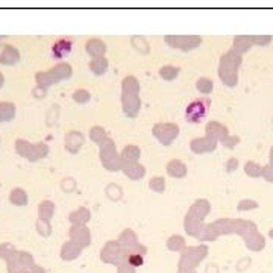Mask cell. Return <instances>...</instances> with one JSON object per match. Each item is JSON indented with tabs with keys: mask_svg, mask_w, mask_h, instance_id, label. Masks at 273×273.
Segmentation results:
<instances>
[{
	"mask_svg": "<svg viewBox=\"0 0 273 273\" xmlns=\"http://www.w3.org/2000/svg\"><path fill=\"white\" fill-rule=\"evenodd\" d=\"M208 107H210V100H207V99H197V100L191 102L187 107V113H185L187 120L193 122V123H199L207 116Z\"/></svg>",
	"mask_w": 273,
	"mask_h": 273,
	"instance_id": "cell-1",
	"label": "cell"
},
{
	"mask_svg": "<svg viewBox=\"0 0 273 273\" xmlns=\"http://www.w3.org/2000/svg\"><path fill=\"white\" fill-rule=\"evenodd\" d=\"M73 49V43L70 38H59L52 46V56L55 59H62L65 55H69Z\"/></svg>",
	"mask_w": 273,
	"mask_h": 273,
	"instance_id": "cell-2",
	"label": "cell"
},
{
	"mask_svg": "<svg viewBox=\"0 0 273 273\" xmlns=\"http://www.w3.org/2000/svg\"><path fill=\"white\" fill-rule=\"evenodd\" d=\"M248 246H249L251 249H254V251H260V249L264 248V238H263L261 235L255 234L254 237L248 238Z\"/></svg>",
	"mask_w": 273,
	"mask_h": 273,
	"instance_id": "cell-3",
	"label": "cell"
},
{
	"mask_svg": "<svg viewBox=\"0 0 273 273\" xmlns=\"http://www.w3.org/2000/svg\"><path fill=\"white\" fill-rule=\"evenodd\" d=\"M246 172H248L249 175H252V176H258V175L261 173V168H260L257 164H254V162H248V164H246Z\"/></svg>",
	"mask_w": 273,
	"mask_h": 273,
	"instance_id": "cell-4",
	"label": "cell"
},
{
	"mask_svg": "<svg viewBox=\"0 0 273 273\" xmlns=\"http://www.w3.org/2000/svg\"><path fill=\"white\" fill-rule=\"evenodd\" d=\"M128 261H129V264H132V266H141V264H143V257H140V255H131Z\"/></svg>",
	"mask_w": 273,
	"mask_h": 273,
	"instance_id": "cell-5",
	"label": "cell"
},
{
	"mask_svg": "<svg viewBox=\"0 0 273 273\" xmlns=\"http://www.w3.org/2000/svg\"><path fill=\"white\" fill-rule=\"evenodd\" d=\"M264 176L267 178V181H273V165H269V168L264 170Z\"/></svg>",
	"mask_w": 273,
	"mask_h": 273,
	"instance_id": "cell-6",
	"label": "cell"
},
{
	"mask_svg": "<svg viewBox=\"0 0 273 273\" xmlns=\"http://www.w3.org/2000/svg\"><path fill=\"white\" fill-rule=\"evenodd\" d=\"M270 237H272V238H273V231H272V232H270Z\"/></svg>",
	"mask_w": 273,
	"mask_h": 273,
	"instance_id": "cell-7",
	"label": "cell"
},
{
	"mask_svg": "<svg viewBox=\"0 0 273 273\" xmlns=\"http://www.w3.org/2000/svg\"><path fill=\"white\" fill-rule=\"evenodd\" d=\"M272 159H273V150H272Z\"/></svg>",
	"mask_w": 273,
	"mask_h": 273,
	"instance_id": "cell-8",
	"label": "cell"
}]
</instances>
